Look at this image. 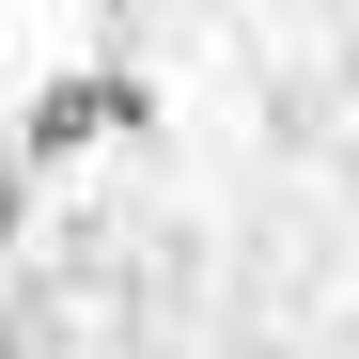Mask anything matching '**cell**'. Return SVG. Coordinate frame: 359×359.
Returning <instances> with one entry per match:
<instances>
[{
	"label": "cell",
	"mask_w": 359,
	"mask_h": 359,
	"mask_svg": "<svg viewBox=\"0 0 359 359\" xmlns=\"http://www.w3.org/2000/svg\"><path fill=\"white\" fill-rule=\"evenodd\" d=\"M0 141H16V172H63V156H94V141H156V94H141L126 63H79V79H47Z\"/></svg>",
	"instance_id": "6da1fadb"
},
{
	"label": "cell",
	"mask_w": 359,
	"mask_h": 359,
	"mask_svg": "<svg viewBox=\"0 0 359 359\" xmlns=\"http://www.w3.org/2000/svg\"><path fill=\"white\" fill-rule=\"evenodd\" d=\"M16 219H32V172H16V141H0V250H16Z\"/></svg>",
	"instance_id": "7a4b0ae2"
}]
</instances>
